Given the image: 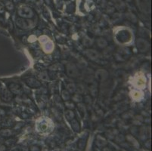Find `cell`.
I'll list each match as a JSON object with an SVG mask.
<instances>
[{
  "label": "cell",
  "mask_w": 152,
  "mask_h": 151,
  "mask_svg": "<svg viewBox=\"0 0 152 151\" xmlns=\"http://www.w3.org/2000/svg\"><path fill=\"white\" fill-rule=\"evenodd\" d=\"M140 92H134V94L132 95V97H133V98L136 100H138L139 99V97H140Z\"/></svg>",
  "instance_id": "obj_3"
},
{
  "label": "cell",
  "mask_w": 152,
  "mask_h": 151,
  "mask_svg": "<svg viewBox=\"0 0 152 151\" xmlns=\"http://www.w3.org/2000/svg\"><path fill=\"white\" fill-rule=\"evenodd\" d=\"M2 12V5L0 3V12Z\"/></svg>",
  "instance_id": "obj_5"
},
{
  "label": "cell",
  "mask_w": 152,
  "mask_h": 151,
  "mask_svg": "<svg viewBox=\"0 0 152 151\" xmlns=\"http://www.w3.org/2000/svg\"><path fill=\"white\" fill-rule=\"evenodd\" d=\"M136 83H137V86H139V87H142V86H145V78L142 76H138V77L137 78L136 80Z\"/></svg>",
  "instance_id": "obj_1"
},
{
  "label": "cell",
  "mask_w": 152,
  "mask_h": 151,
  "mask_svg": "<svg viewBox=\"0 0 152 151\" xmlns=\"http://www.w3.org/2000/svg\"><path fill=\"white\" fill-rule=\"evenodd\" d=\"M5 147L2 145H0V151H5Z\"/></svg>",
  "instance_id": "obj_4"
},
{
  "label": "cell",
  "mask_w": 152,
  "mask_h": 151,
  "mask_svg": "<svg viewBox=\"0 0 152 151\" xmlns=\"http://www.w3.org/2000/svg\"><path fill=\"white\" fill-rule=\"evenodd\" d=\"M9 132L10 131H8V129H3L0 131V135L3 136V137H8L9 136Z\"/></svg>",
  "instance_id": "obj_2"
}]
</instances>
